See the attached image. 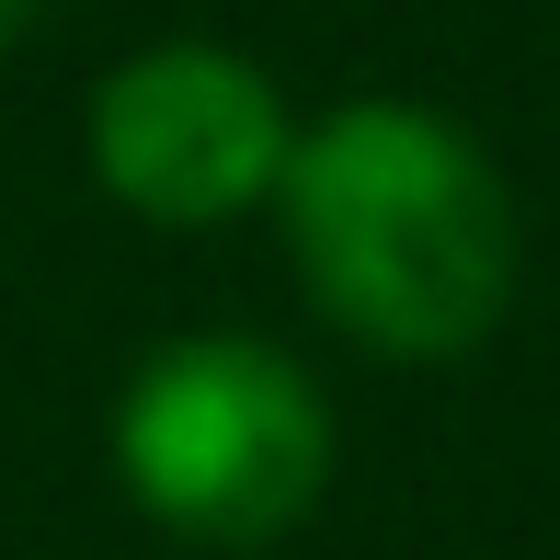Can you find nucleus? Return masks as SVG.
<instances>
[{"mask_svg": "<svg viewBox=\"0 0 560 560\" xmlns=\"http://www.w3.org/2000/svg\"><path fill=\"white\" fill-rule=\"evenodd\" d=\"M275 218H287V264L310 287V310L389 366L480 354L526 275L503 161L457 115L400 104V92H366V104H332L320 126H298Z\"/></svg>", "mask_w": 560, "mask_h": 560, "instance_id": "1", "label": "nucleus"}, {"mask_svg": "<svg viewBox=\"0 0 560 560\" xmlns=\"http://www.w3.org/2000/svg\"><path fill=\"white\" fill-rule=\"evenodd\" d=\"M115 480L184 549H275L332 492V400L264 332H184L115 400Z\"/></svg>", "mask_w": 560, "mask_h": 560, "instance_id": "2", "label": "nucleus"}, {"mask_svg": "<svg viewBox=\"0 0 560 560\" xmlns=\"http://www.w3.org/2000/svg\"><path fill=\"white\" fill-rule=\"evenodd\" d=\"M287 149H298L287 92L218 35H161L92 92V172L149 229H229L275 207Z\"/></svg>", "mask_w": 560, "mask_h": 560, "instance_id": "3", "label": "nucleus"}, {"mask_svg": "<svg viewBox=\"0 0 560 560\" xmlns=\"http://www.w3.org/2000/svg\"><path fill=\"white\" fill-rule=\"evenodd\" d=\"M12 35H23V0H0V58H12Z\"/></svg>", "mask_w": 560, "mask_h": 560, "instance_id": "4", "label": "nucleus"}]
</instances>
